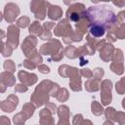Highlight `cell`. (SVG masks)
<instances>
[{
  "label": "cell",
  "instance_id": "obj_1",
  "mask_svg": "<svg viewBox=\"0 0 125 125\" xmlns=\"http://www.w3.org/2000/svg\"><path fill=\"white\" fill-rule=\"evenodd\" d=\"M87 17L91 21L92 24L104 25L105 30L117 22L115 14L105 5L90 6L87 9Z\"/></svg>",
  "mask_w": 125,
  "mask_h": 125
},
{
  "label": "cell",
  "instance_id": "obj_2",
  "mask_svg": "<svg viewBox=\"0 0 125 125\" xmlns=\"http://www.w3.org/2000/svg\"><path fill=\"white\" fill-rule=\"evenodd\" d=\"M55 82L51 80H43L39 83L38 86H36L35 90L30 96V102L36 106H42L43 104H46L49 103L50 98V91L53 87Z\"/></svg>",
  "mask_w": 125,
  "mask_h": 125
},
{
  "label": "cell",
  "instance_id": "obj_3",
  "mask_svg": "<svg viewBox=\"0 0 125 125\" xmlns=\"http://www.w3.org/2000/svg\"><path fill=\"white\" fill-rule=\"evenodd\" d=\"M87 15V10L85 8V5L82 3H72L68 7L65 16L66 20L69 22H78L81 18L85 17Z\"/></svg>",
  "mask_w": 125,
  "mask_h": 125
},
{
  "label": "cell",
  "instance_id": "obj_4",
  "mask_svg": "<svg viewBox=\"0 0 125 125\" xmlns=\"http://www.w3.org/2000/svg\"><path fill=\"white\" fill-rule=\"evenodd\" d=\"M62 51H64V49L62 48V43L58 39H51L47 43L43 44L39 49V53L41 55L50 57H54Z\"/></svg>",
  "mask_w": 125,
  "mask_h": 125
},
{
  "label": "cell",
  "instance_id": "obj_5",
  "mask_svg": "<svg viewBox=\"0 0 125 125\" xmlns=\"http://www.w3.org/2000/svg\"><path fill=\"white\" fill-rule=\"evenodd\" d=\"M50 2L43 0H33L30 3V11L34 14L37 21H43L46 17L47 10L50 6Z\"/></svg>",
  "mask_w": 125,
  "mask_h": 125
},
{
  "label": "cell",
  "instance_id": "obj_6",
  "mask_svg": "<svg viewBox=\"0 0 125 125\" xmlns=\"http://www.w3.org/2000/svg\"><path fill=\"white\" fill-rule=\"evenodd\" d=\"M124 59H123V52L121 49H115L114 54L111 59V63L109 65L110 70L117 74L122 75L124 73Z\"/></svg>",
  "mask_w": 125,
  "mask_h": 125
},
{
  "label": "cell",
  "instance_id": "obj_7",
  "mask_svg": "<svg viewBox=\"0 0 125 125\" xmlns=\"http://www.w3.org/2000/svg\"><path fill=\"white\" fill-rule=\"evenodd\" d=\"M112 82L104 79L101 82V102L103 105H108L112 101Z\"/></svg>",
  "mask_w": 125,
  "mask_h": 125
},
{
  "label": "cell",
  "instance_id": "obj_8",
  "mask_svg": "<svg viewBox=\"0 0 125 125\" xmlns=\"http://www.w3.org/2000/svg\"><path fill=\"white\" fill-rule=\"evenodd\" d=\"M74 30L71 27L70 22L66 20V19H62L61 20L57 25L54 27V34L58 37H67L70 34H72Z\"/></svg>",
  "mask_w": 125,
  "mask_h": 125
},
{
  "label": "cell",
  "instance_id": "obj_9",
  "mask_svg": "<svg viewBox=\"0 0 125 125\" xmlns=\"http://www.w3.org/2000/svg\"><path fill=\"white\" fill-rule=\"evenodd\" d=\"M19 15H20V8L17 4L10 2L5 5V8L3 11V16L7 22L13 24V22L16 21V18Z\"/></svg>",
  "mask_w": 125,
  "mask_h": 125
},
{
  "label": "cell",
  "instance_id": "obj_10",
  "mask_svg": "<svg viewBox=\"0 0 125 125\" xmlns=\"http://www.w3.org/2000/svg\"><path fill=\"white\" fill-rule=\"evenodd\" d=\"M20 39V27L17 24H10L7 29V41L13 49H16L19 45Z\"/></svg>",
  "mask_w": 125,
  "mask_h": 125
},
{
  "label": "cell",
  "instance_id": "obj_11",
  "mask_svg": "<svg viewBox=\"0 0 125 125\" xmlns=\"http://www.w3.org/2000/svg\"><path fill=\"white\" fill-rule=\"evenodd\" d=\"M36 45H37V38L34 35H28L25 37L23 42L21 43V51L23 55L28 58L34 51H36Z\"/></svg>",
  "mask_w": 125,
  "mask_h": 125
},
{
  "label": "cell",
  "instance_id": "obj_12",
  "mask_svg": "<svg viewBox=\"0 0 125 125\" xmlns=\"http://www.w3.org/2000/svg\"><path fill=\"white\" fill-rule=\"evenodd\" d=\"M18 104H19V98L16 95L11 94L8 96V98H6L4 101L1 102L0 107L1 110L9 113V112H13L18 106Z\"/></svg>",
  "mask_w": 125,
  "mask_h": 125
},
{
  "label": "cell",
  "instance_id": "obj_13",
  "mask_svg": "<svg viewBox=\"0 0 125 125\" xmlns=\"http://www.w3.org/2000/svg\"><path fill=\"white\" fill-rule=\"evenodd\" d=\"M18 78L19 80L21 81V83L24 84L25 86H31V85H34L38 78H37V75L34 74V73H29L25 70H20L18 72Z\"/></svg>",
  "mask_w": 125,
  "mask_h": 125
},
{
  "label": "cell",
  "instance_id": "obj_14",
  "mask_svg": "<svg viewBox=\"0 0 125 125\" xmlns=\"http://www.w3.org/2000/svg\"><path fill=\"white\" fill-rule=\"evenodd\" d=\"M58 72H59V75L62 76V77H73V76H76V75H81L80 73V69H78L77 67H74V66H69L67 64H62L59 66V69H58Z\"/></svg>",
  "mask_w": 125,
  "mask_h": 125
},
{
  "label": "cell",
  "instance_id": "obj_15",
  "mask_svg": "<svg viewBox=\"0 0 125 125\" xmlns=\"http://www.w3.org/2000/svg\"><path fill=\"white\" fill-rule=\"evenodd\" d=\"M91 25H92V22H91V21L89 20V18L86 15L85 17L81 18L78 22L75 23V30L84 35L85 33H87L89 31Z\"/></svg>",
  "mask_w": 125,
  "mask_h": 125
},
{
  "label": "cell",
  "instance_id": "obj_16",
  "mask_svg": "<svg viewBox=\"0 0 125 125\" xmlns=\"http://www.w3.org/2000/svg\"><path fill=\"white\" fill-rule=\"evenodd\" d=\"M114 51L115 48L113 47V45L110 43H106V45L100 51V59L105 62H108L109 61H111Z\"/></svg>",
  "mask_w": 125,
  "mask_h": 125
},
{
  "label": "cell",
  "instance_id": "obj_17",
  "mask_svg": "<svg viewBox=\"0 0 125 125\" xmlns=\"http://www.w3.org/2000/svg\"><path fill=\"white\" fill-rule=\"evenodd\" d=\"M53 114L47 110L46 108H43L39 111V122L40 125H55Z\"/></svg>",
  "mask_w": 125,
  "mask_h": 125
},
{
  "label": "cell",
  "instance_id": "obj_18",
  "mask_svg": "<svg viewBox=\"0 0 125 125\" xmlns=\"http://www.w3.org/2000/svg\"><path fill=\"white\" fill-rule=\"evenodd\" d=\"M55 27V22L53 21H47L43 24V28H42V32L39 35V38L41 40H48L50 41L52 39V32L51 29Z\"/></svg>",
  "mask_w": 125,
  "mask_h": 125
},
{
  "label": "cell",
  "instance_id": "obj_19",
  "mask_svg": "<svg viewBox=\"0 0 125 125\" xmlns=\"http://www.w3.org/2000/svg\"><path fill=\"white\" fill-rule=\"evenodd\" d=\"M0 82L6 85L7 87L15 86L16 85V77L12 72L9 71H3L0 74Z\"/></svg>",
  "mask_w": 125,
  "mask_h": 125
},
{
  "label": "cell",
  "instance_id": "obj_20",
  "mask_svg": "<svg viewBox=\"0 0 125 125\" xmlns=\"http://www.w3.org/2000/svg\"><path fill=\"white\" fill-rule=\"evenodd\" d=\"M48 17L52 21H58L62 17V10L58 5H50L48 8Z\"/></svg>",
  "mask_w": 125,
  "mask_h": 125
},
{
  "label": "cell",
  "instance_id": "obj_21",
  "mask_svg": "<svg viewBox=\"0 0 125 125\" xmlns=\"http://www.w3.org/2000/svg\"><path fill=\"white\" fill-rule=\"evenodd\" d=\"M85 89L86 91L92 93V92H97L100 90L101 88V81L100 80H97L95 78H91V79H88L85 81Z\"/></svg>",
  "mask_w": 125,
  "mask_h": 125
},
{
  "label": "cell",
  "instance_id": "obj_22",
  "mask_svg": "<svg viewBox=\"0 0 125 125\" xmlns=\"http://www.w3.org/2000/svg\"><path fill=\"white\" fill-rule=\"evenodd\" d=\"M105 28L104 25L101 24H92L90 29H89V34L92 35L95 38H99L102 37L104 33H105Z\"/></svg>",
  "mask_w": 125,
  "mask_h": 125
},
{
  "label": "cell",
  "instance_id": "obj_23",
  "mask_svg": "<svg viewBox=\"0 0 125 125\" xmlns=\"http://www.w3.org/2000/svg\"><path fill=\"white\" fill-rule=\"evenodd\" d=\"M96 52L95 48H93L91 45H89L88 43H85L84 45L80 46L79 48H77V55H78V58L80 57H84L85 55H88V56H92L94 55Z\"/></svg>",
  "mask_w": 125,
  "mask_h": 125
},
{
  "label": "cell",
  "instance_id": "obj_24",
  "mask_svg": "<svg viewBox=\"0 0 125 125\" xmlns=\"http://www.w3.org/2000/svg\"><path fill=\"white\" fill-rule=\"evenodd\" d=\"M69 86L70 89L74 92H80L82 90V81L81 75H76L69 78Z\"/></svg>",
  "mask_w": 125,
  "mask_h": 125
},
{
  "label": "cell",
  "instance_id": "obj_25",
  "mask_svg": "<svg viewBox=\"0 0 125 125\" xmlns=\"http://www.w3.org/2000/svg\"><path fill=\"white\" fill-rule=\"evenodd\" d=\"M42 28H43V25H41V23L38 21H34L30 23L28 31H29L30 35H34V36L38 35L39 36L42 32Z\"/></svg>",
  "mask_w": 125,
  "mask_h": 125
},
{
  "label": "cell",
  "instance_id": "obj_26",
  "mask_svg": "<svg viewBox=\"0 0 125 125\" xmlns=\"http://www.w3.org/2000/svg\"><path fill=\"white\" fill-rule=\"evenodd\" d=\"M57 113H58L60 119L69 120V117H70V111H69V108H68L67 105H64V104L60 105V106L58 107Z\"/></svg>",
  "mask_w": 125,
  "mask_h": 125
},
{
  "label": "cell",
  "instance_id": "obj_27",
  "mask_svg": "<svg viewBox=\"0 0 125 125\" xmlns=\"http://www.w3.org/2000/svg\"><path fill=\"white\" fill-rule=\"evenodd\" d=\"M91 111H92V113L94 115L100 116V115H102L104 112V109L103 107V104H101L97 101H93L91 103Z\"/></svg>",
  "mask_w": 125,
  "mask_h": 125
},
{
  "label": "cell",
  "instance_id": "obj_28",
  "mask_svg": "<svg viewBox=\"0 0 125 125\" xmlns=\"http://www.w3.org/2000/svg\"><path fill=\"white\" fill-rule=\"evenodd\" d=\"M64 56L70 60H73V59H76L78 58V55H77V48L72 46V45H67L64 49Z\"/></svg>",
  "mask_w": 125,
  "mask_h": 125
},
{
  "label": "cell",
  "instance_id": "obj_29",
  "mask_svg": "<svg viewBox=\"0 0 125 125\" xmlns=\"http://www.w3.org/2000/svg\"><path fill=\"white\" fill-rule=\"evenodd\" d=\"M35 105L30 102V103H25L23 105H22V112L25 114V116L27 117V119L28 118H30L32 115H33V113H34V110H35Z\"/></svg>",
  "mask_w": 125,
  "mask_h": 125
},
{
  "label": "cell",
  "instance_id": "obj_30",
  "mask_svg": "<svg viewBox=\"0 0 125 125\" xmlns=\"http://www.w3.org/2000/svg\"><path fill=\"white\" fill-rule=\"evenodd\" d=\"M116 113L117 111L115 110L114 107L108 106L104 109V115L106 117V120H110L112 122H116Z\"/></svg>",
  "mask_w": 125,
  "mask_h": 125
},
{
  "label": "cell",
  "instance_id": "obj_31",
  "mask_svg": "<svg viewBox=\"0 0 125 125\" xmlns=\"http://www.w3.org/2000/svg\"><path fill=\"white\" fill-rule=\"evenodd\" d=\"M26 120H27V117L25 116V114L22 111H21L13 116V122L15 125H24V122Z\"/></svg>",
  "mask_w": 125,
  "mask_h": 125
},
{
  "label": "cell",
  "instance_id": "obj_32",
  "mask_svg": "<svg viewBox=\"0 0 125 125\" xmlns=\"http://www.w3.org/2000/svg\"><path fill=\"white\" fill-rule=\"evenodd\" d=\"M13 48L8 44V43H5L3 40L1 41V54L3 57H10L13 53Z\"/></svg>",
  "mask_w": 125,
  "mask_h": 125
},
{
  "label": "cell",
  "instance_id": "obj_33",
  "mask_svg": "<svg viewBox=\"0 0 125 125\" xmlns=\"http://www.w3.org/2000/svg\"><path fill=\"white\" fill-rule=\"evenodd\" d=\"M69 98V93H68V90L66 88H61L58 96L56 97V99L61 102V103H63V102H66Z\"/></svg>",
  "mask_w": 125,
  "mask_h": 125
},
{
  "label": "cell",
  "instance_id": "obj_34",
  "mask_svg": "<svg viewBox=\"0 0 125 125\" xmlns=\"http://www.w3.org/2000/svg\"><path fill=\"white\" fill-rule=\"evenodd\" d=\"M26 59H29L30 61H32L35 64H37V65H39V64H42V62H43V59H42V56H41V54L36 50V51H34L28 58H26Z\"/></svg>",
  "mask_w": 125,
  "mask_h": 125
},
{
  "label": "cell",
  "instance_id": "obj_35",
  "mask_svg": "<svg viewBox=\"0 0 125 125\" xmlns=\"http://www.w3.org/2000/svg\"><path fill=\"white\" fill-rule=\"evenodd\" d=\"M16 24L21 28H25V27L30 25V20H29V18L27 16H22V17L18 19Z\"/></svg>",
  "mask_w": 125,
  "mask_h": 125
},
{
  "label": "cell",
  "instance_id": "obj_36",
  "mask_svg": "<svg viewBox=\"0 0 125 125\" xmlns=\"http://www.w3.org/2000/svg\"><path fill=\"white\" fill-rule=\"evenodd\" d=\"M115 90H116L117 94H119V95H124L125 94V76H123L119 81L116 82Z\"/></svg>",
  "mask_w": 125,
  "mask_h": 125
},
{
  "label": "cell",
  "instance_id": "obj_37",
  "mask_svg": "<svg viewBox=\"0 0 125 125\" xmlns=\"http://www.w3.org/2000/svg\"><path fill=\"white\" fill-rule=\"evenodd\" d=\"M114 35L116 37V39H124L125 38V23H122V24H119L118 27L116 28L115 32H114Z\"/></svg>",
  "mask_w": 125,
  "mask_h": 125
},
{
  "label": "cell",
  "instance_id": "obj_38",
  "mask_svg": "<svg viewBox=\"0 0 125 125\" xmlns=\"http://www.w3.org/2000/svg\"><path fill=\"white\" fill-rule=\"evenodd\" d=\"M3 67H4V69L6 71H9V72H12V73H14L16 71V64L11 60L5 61L4 63H3Z\"/></svg>",
  "mask_w": 125,
  "mask_h": 125
},
{
  "label": "cell",
  "instance_id": "obj_39",
  "mask_svg": "<svg viewBox=\"0 0 125 125\" xmlns=\"http://www.w3.org/2000/svg\"><path fill=\"white\" fill-rule=\"evenodd\" d=\"M104 74V70L102 67H96V68H94V71H93V78L101 81Z\"/></svg>",
  "mask_w": 125,
  "mask_h": 125
},
{
  "label": "cell",
  "instance_id": "obj_40",
  "mask_svg": "<svg viewBox=\"0 0 125 125\" xmlns=\"http://www.w3.org/2000/svg\"><path fill=\"white\" fill-rule=\"evenodd\" d=\"M22 65H23L25 68L30 69V70H33V69H35L36 67H38V65L35 64V63H34L32 61H30L29 59H25V60L22 62Z\"/></svg>",
  "mask_w": 125,
  "mask_h": 125
},
{
  "label": "cell",
  "instance_id": "obj_41",
  "mask_svg": "<svg viewBox=\"0 0 125 125\" xmlns=\"http://www.w3.org/2000/svg\"><path fill=\"white\" fill-rule=\"evenodd\" d=\"M116 122L119 125H125V112L117 111V113H116Z\"/></svg>",
  "mask_w": 125,
  "mask_h": 125
},
{
  "label": "cell",
  "instance_id": "obj_42",
  "mask_svg": "<svg viewBox=\"0 0 125 125\" xmlns=\"http://www.w3.org/2000/svg\"><path fill=\"white\" fill-rule=\"evenodd\" d=\"M80 73H81V76H83L87 79L93 78V71L90 68H82V69H80Z\"/></svg>",
  "mask_w": 125,
  "mask_h": 125
},
{
  "label": "cell",
  "instance_id": "obj_43",
  "mask_svg": "<svg viewBox=\"0 0 125 125\" xmlns=\"http://www.w3.org/2000/svg\"><path fill=\"white\" fill-rule=\"evenodd\" d=\"M60 90H61L60 85L57 84V83H54V85H53V87H52V89H51V91H50V97L56 98V97L58 96Z\"/></svg>",
  "mask_w": 125,
  "mask_h": 125
},
{
  "label": "cell",
  "instance_id": "obj_44",
  "mask_svg": "<svg viewBox=\"0 0 125 125\" xmlns=\"http://www.w3.org/2000/svg\"><path fill=\"white\" fill-rule=\"evenodd\" d=\"M27 90H28V87L25 86L22 83H20V84H16L15 85V91L18 92V93H24Z\"/></svg>",
  "mask_w": 125,
  "mask_h": 125
},
{
  "label": "cell",
  "instance_id": "obj_45",
  "mask_svg": "<svg viewBox=\"0 0 125 125\" xmlns=\"http://www.w3.org/2000/svg\"><path fill=\"white\" fill-rule=\"evenodd\" d=\"M82 121H83V115L81 113L75 114L72 118V125H80Z\"/></svg>",
  "mask_w": 125,
  "mask_h": 125
},
{
  "label": "cell",
  "instance_id": "obj_46",
  "mask_svg": "<svg viewBox=\"0 0 125 125\" xmlns=\"http://www.w3.org/2000/svg\"><path fill=\"white\" fill-rule=\"evenodd\" d=\"M45 108H46L47 110H49L52 114H54V113L58 110V107H57V105H56L54 103H47V104H45Z\"/></svg>",
  "mask_w": 125,
  "mask_h": 125
},
{
  "label": "cell",
  "instance_id": "obj_47",
  "mask_svg": "<svg viewBox=\"0 0 125 125\" xmlns=\"http://www.w3.org/2000/svg\"><path fill=\"white\" fill-rule=\"evenodd\" d=\"M116 20H117V22L119 24H122V23H125V10L119 12L116 16Z\"/></svg>",
  "mask_w": 125,
  "mask_h": 125
},
{
  "label": "cell",
  "instance_id": "obj_48",
  "mask_svg": "<svg viewBox=\"0 0 125 125\" xmlns=\"http://www.w3.org/2000/svg\"><path fill=\"white\" fill-rule=\"evenodd\" d=\"M38 70L41 72V73H43V74H48L49 72H50V67L48 66V65H46V64H39L38 65Z\"/></svg>",
  "mask_w": 125,
  "mask_h": 125
},
{
  "label": "cell",
  "instance_id": "obj_49",
  "mask_svg": "<svg viewBox=\"0 0 125 125\" xmlns=\"http://www.w3.org/2000/svg\"><path fill=\"white\" fill-rule=\"evenodd\" d=\"M105 45H106V40H105V39H101V40H99L98 43H97V45H96V51H99V52H100Z\"/></svg>",
  "mask_w": 125,
  "mask_h": 125
},
{
  "label": "cell",
  "instance_id": "obj_50",
  "mask_svg": "<svg viewBox=\"0 0 125 125\" xmlns=\"http://www.w3.org/2000/svg\"><path fill=\"white\" fill-rule=\"evenodd\" d=\"M0 125H11V121L7 116L2 115L0 116Z\"/></svg>",
  "mask_w": 125,
  "mask_h": 125
},
{
  "label": "cell",
  "instance_id": "obj_51",
  "mask_svg": "<svg viewBox=\"0 0 125 125\" xmlns=\"http://www.w3.org/2000/svg\"><path fill=\"white\" fill-rule=\"evenodd\" d=\"M105 40L108 41V42L111 44V43L115 42L117 39H116V37H115L114 34H112V33H107V35H106V37H105Z\"/></svg>",
  "mask_w": 125,
  "mask_h": 125
},
{
  "label": "cell",
  "instance_id": "obj_52",
  "mask_svg": "<svg viewBox=\"0 0 125 125\" xmlns=\"http://www.w3.org/2000/svg\"><path fill=\"white\" fill-rule=\"evenodd\" d=\"M113 5L119 7V8H123L125 6V0H117V1H113L112 2Z\"/></svg>",
  "mask_w": 125,
  "mask_h": 125
},
{
  "label": "cell",
  "instance_id": "obj_53",
  "mask_svg": "<svg viewBox=\"0 0 125 125\" xmlns=\"http://www.w3.org/2000/svg\"><path fill=\"white\" fill-rule=\"evenodd\" d=\"M57 125H70L69 120H63V119H60Z\"/></svg>",
  "mask_w": 125,
  "mask_h": 125
},
{
  "label": "cell",
  "instance_id": "obj_54",
  "mask_svg": "<svg viewBox=\"0 0 125 125\" xmlns=\"http://www.w3.org/2000/svg\"><path fill=\"white\" fill-rule=\"evenodd\" d=\"M79 60H80L79 64H80L81 66H83V65H85V64H87V63L89 62V61H88V60H85L83 57H80V58H79Z\"/></svg>",
  "mask_w": 125,
  "mask_h": 125
},
{
  "label": "cell",
  "instance_id": "obj_55",
  "mask_svg": "<svg viewBox=\"0 0 125 125\" xmlns=\"http://www.w3.org/2000/svg\"><path fill=\"white\" fill-rule=\"evenodd\" d=\"M80 125H93V123H92V121L89 120V119H83V121L81 122Z\"/></svg>",
  "mask_w": 125,
  "mask_h": 125
},
{
  "label": "cell",
  "instance_id": "obj_56",
  "mask_svg": "<svg viewBox=\"0 0 125 125\" xmlns=\"http://www.w3.org/2000/svg\"><path fill=\"white\" fill-rule=\"evenodd\" d=\"M0 87H1L0 92H1V93H4V92L6 91V87H7V86H6V85H4L3 83H1V82H0Z\"/></svg>",
  "mask_w": 125,
  "mask_h": 125
},
{
  "label": "cell",
  "instance_id": "obj_57",
  "mask_svg": "<svg viewBox=\"0 0 125 125\" xmlns=\"http://www.w3.org/2000/svg\"><path fill=\"white\" fill-rule=\"evenodd\" d=\"M103 125H114V123H113L112 121H110V120H105V121L103 123Z\"/></svg>",
  "mask_w": 125,
  "mask_h": 125
},
{
  "label": "cell",
  "instance_id": "obj_58",
  "mask_svg": "<svg viewBox=\"0 0 125 125\" xmlns=\"http://www.w3.org/2000/svg\"><path fill=\"white\" fill-rule=\"evenodd\" d=\"M122 107L125 109V98L122 100Z\"/></svg>",
  "mask_w": 125,
  "mask_h": 125
},
{
  "label": "cell",
  "instance_id": "obj_59",
  "mask_svg": "<svg viewBox=\"0 0 125 125\" xmlns=\"http://www.w3.org/2000/svg\"><path fill=\"white\" fill-rule=\"evenodd\" d=\"M4 35H5V34H4V31L1 30V39H4Z\"/></svg>",
  "mask_w": 125,
  "mask_h": 125
}]
</instances>
